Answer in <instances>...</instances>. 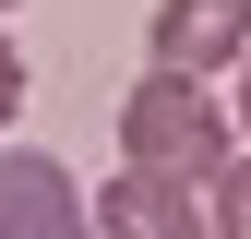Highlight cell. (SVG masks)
Here are the masks:
<instances>
[{"label": "cell", "instance_id": "1", "mask_svg": "<svg viewBox=\"0 0 251 239\" xmlns=\"http://www.w3.org/2000/svg\"><path fill=\"white\" fill-rule=\"evenodd\" d=\"M239 156V120H227V96H203L192 72H155L144 60V84L120 96V167H144V179H203Z\"/></svg>", "mask_w": 251, "mask_h": 239}, {"label": "cell", "instance_id": "2", "mask_svg": "<svg viewBox=\"0 0 251 239\" xmlns=\"http://www.w3.org/2000/svg\"><path fill=\"white\" fill-rule=\"evenodd\" d=\"M0 239H96L84 179L60 156H36V143H0Z\"/></svg>", "mask_w": 251, "mask_h": 239}, {"label": "cell", "instance_id": "3", "mask_svg": "<svg viewBox=\"0 0 251 239\" xmlns=\"http://www.w3.org/2000/svg\"><path fill=\"white\" fill-rule=\"evenodd\" d=\"M251 60V0H155V72H227Z\"/></svg>", "mask_w": 251, "mask_h": 239}, {"label": "cell", "instance_id": "4", "mask_svg": "<svg viewBox=\"0 0 251 239\" xmlns=\"http://www.w3.org/2000/svg\"><path fill=\"white\" fill-rule=\"evenodd\" d=\"M84 215H96V239H203V191H192V179H144V167H120Z\"/></svg>", "mask_w": 251, "mask_h": 239}, {"label": "cell", "instance_id": "5", "mask_svg": "<svg viewBox=\"0 0 251 239\" xmlns=\"http://www.w3.org/2000/svg\"><path fill=\"white\" fill-rule=\"evenodd\" d=\"M203 239H251V156H227L203 179Z\"/></svg>", "mask_w": 251, "mask_h": 239}, {"label": "cell", "instance_id": "6", "mask_svg": "<svg viewBox=\"0 0 251 239\" xmlns=\"http://www.w3.org/2000/svg\"><path fill=\"white\" fill-rule=\"evenodd\" d=\"M12 120H24V60L0 48V132H12Z\"/></svg>", "mask_w": 251, "mask_h": 239}, {"label": "cell", "instance_id": "7", "mask_svg": "<svg viewBox=\"0 0 251 239\" xmlns=\"http://www.w3.org/2000/svg\"><path fill=\"white\" fill-rule=\"evenodd\" d=\"M239 120H251V60H239Z\"/></svg>", "mask_w": 251, "mask_h": 239}, {"label": "cell", "instance_id": "8", "mask_svg": "<svg viewBox=\"0 0 251 239\" xmlns=\"http://www.w3.org/2000/svg\"><path fill=\"white\" fill-rule=\"evenodd\" d=\"M0 12H12V0H0Z\"/></svg>", "mask_w": 251, "mask_h": 239}]
</instances>
